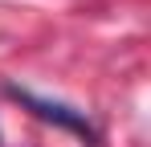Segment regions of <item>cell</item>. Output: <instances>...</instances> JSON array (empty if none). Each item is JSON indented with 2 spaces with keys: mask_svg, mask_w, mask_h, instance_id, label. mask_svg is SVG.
<instances>
[{
  "mask_svg": "<svg viewBox=\"0 0 151 147\" xmlns=\"http://www.w3.org/2000/svg\"><path fill=\"white\" fill-rule=\"evenodd\" d=\"M8 94L17 98L21 106H29L37 119H45V122H57V127H65V131H74V135H82L86 143H94L98 135H94V127L82 119L78 110H70V106H61V102H45V98H33L29 90H21V86H8Z\"/></svg>",
  "mask_w": 151,
  "mask_h": 147,
  "instance_id": "cell-1",
  "label": "cell"
}]
</instances>
